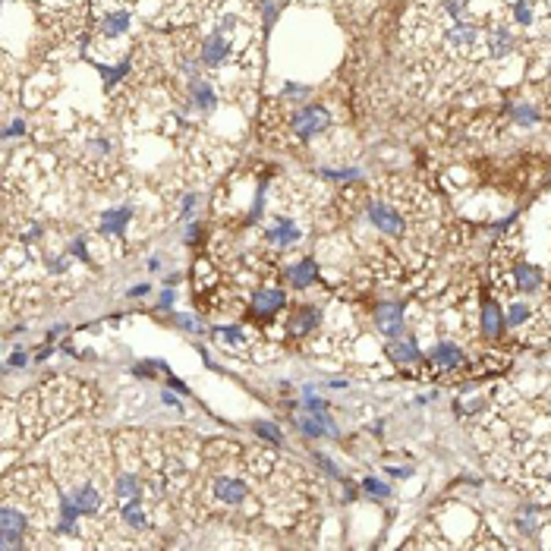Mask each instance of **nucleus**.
<instances>
[{
    "label": "nucleus",
    "mask_w": 551,
    "mask_h": 551,
    "mask_svg": "<svg viewBox=\"0 0 551 551\" xmlns=\"http://www.w3.org/2000/svg\"><path fill=\"white\" fill-rule=\"evenodd\" d=\"M536 10H539L536 0H517L514 3V19L523 25V29H529V25H536Z\"/></svg>",
    "instance_id": "obj_16"
},
{
    "label": "nucleus",
    "mask_w": 551,
    "mask_h": 551,
    "mask_svg": "<svg viewBox=\"0 0 551 551\" xmlns=\"http://www.w3.org/2000/svg\"><path fill=\"white\" fill-rule=\"evenodd\" d=\"M375 325L381 328V334L397 337L403 331V305H378L375 309Z\"/></svg>",
    "instance_id": "obj_8"
},
{
    "label": "nucleus",
    "mask_w": 551,
    "mask_h": 551,
    "mask_svg": "<svg viewBox=\"0 0 551 551\" xmlns=\"http://www.w3.org/2000/svg\"><path fill=\"white\" fill-rule=\"evenodd\" d=\"M129 215H133V208L105 211V215H101V224H98V233H101V237H111V233H123V227H127Z\"/></svg>",
    "instance_id": "obj_14"
},
{
    "label": "nucleus",
    "mask_w": 551,
    "mask_h": 551,
    "mask_svg": "<svg viewBox=\"0 0 551 551\" xmlns=\"http://www.w3.org/2000/svg\"><path fill=\"white\" fill-rule=\"evenodd\" d=\"M211 492H215L217 501H224L227 507L233 504H243L249 495V485L243 482V479H230V476H217L215 482H211Z\"/></svg>",
    "instance_id": "obj_6"
},
{
    "label": "nucleus",
    "mask_w": 551,
    "mask_h": 551,
    "mask_svg": "<svg viewBox=\"0 0 551 551\" xmlns=\"http://www.w3.org/2000/svg\"><path fill=\"white\" fill-rule=\"evenodd\" d=\"M180 325V328H189V331H202V321H195V318H189V315H177L173 318Z\"/></svg>",
    "instance_id": "obj_23"
},
{
    "label": "nucleus",
    "mask_w": 551,
    "mask_h": 551,
    "mask_svg": "<svg viewBox=\"0 0 551 551\" xmlns=\"http://www.w3.org/2000/svg\"><path fill=\"white\" fill-rule=\"evenodd\" d=\"M482 331L485 337H501V331H504V315H501V305L495 299L482 303Z\"/></svg>",
    "instance_id": "obj_13"
},
{
    "label": "nucleus",
    "mask_w": 551,
    "mask_h": 551,
    "mask_svg": "<svg viewBox=\"0 0 551 551\" xmlns=\"http://www.w3.org/2000/svg\"><path fill=\"white\" fill-rule=\"evenodd\" d=\"M514 45H517V38L504 23H498V19H495V23H485V54L492 60L507 57V54L514 51Z\"/></svg>",
    "instance_id": "obj_5"
},
{
    "label": "nucleus",
    "mask_w": 551,
    "mask_h": 551,
    "mask_svg": "<svg viewBox=\"0 0 551 551\" xmlns=\"http://www.w3.org/2000/svg\"><path fill=\"white\" fill-rule=\"evenodd\" d=\"M429 363L438 365V369H460L463 363H466V356H463V350L457 347V343H438L432 353H429Z\"/></svg>",
    "instance_id": "obj_9"
},
{
    "label": "nucleus",
    "mask_w": 551,
    "mask_h": 551,
    "mask_svg": "<svg viewBox=\"0 0 551 551\" xmlns=\"http://www.w3.org/2000/svg\"><path fill=\"white\" fill-rule=\"evenodd\" d=\"M387 353H391V359H394V363H416V359H419V347L413 341L391 343V347H387Z\"/></svg>",
    "instance_id": "obj_17"
},
{
    "label": "nucleus",
    "mask_w": 551,
    "mask_h": 551,
    "mask_svg": "<svg viewBox=\"0 0 551 551\" xmlns=\"http://www.w3.org/2000/svg\"><path fill=\"white\" fill-rule=\"evenodd\" d=\"M296 425H299V429H303L305 435H312V438H315V435H325V419H321V422H315V419L296 416Z\"/></svg>",
    "instance_id": "obj_19"
},
{
    "label": "nucleus",
    "mask_w": 551,
    "mask_h": 551,
    "mask_svg": "<svg viewBox=\"0 0 551 551\" xmlns=\"http://www.w3.org/2000/svg\"><path fill=\"white\" fill-rule=\"evenodd\" d=\"M526 321H532V305H526V303L510 305V325H514V328H523Z\"/></svg>",
    "instance_id": "obj_18"
},
{
    "label": "nucleus",
    "mask_w": 551,
    "mask_h": 551,
    "mask_svg": "<svg viewBox=\"0 0 551 551\" xmlns=\"http://www.w3.org/2000/svg\"><path fill=\"white\" fill-rule=\"evenodd\" d=\"M318 321H321V309L318 305H299L296 312H293V318H290V331L293 334H309V331H315L318 328Z\"/></svg>",
    "instance_id": "obj_10"
},
{
    "label": "nucleus",
    "mask_w": 551,
    "mask_h": 551,
    "mask_svg": "<svg viewBox=\"0 0 551 551\" xmlns=\"http://www.w3.org/2000/svg\"><path fill=\"white\" fill-rule=\"evenodd\" d=\"M287 281L293 283V287H312L315 281H318V265H315V259H303L299 265H293L290 271H287Z\"/></svg>",
    "instance_id": "obj_12"
},
{
    "label": "nucleus",
    "mask_w": 551,
    "mask_h": 551,
    "mask_svg": "<svg viewBox=\"0 0 551 551\" xmlns=\"http://www.w3.org/2000/svg\"><path fill=\"white\" fill-rule=\"evenodd\" d=\"M171 303H173V293H171V290H167V293H164V296H161V309H167V305H171Z\"/></svg>",
    "instance_id": "obj_26"
},
{
    "label": "nucleus",
    "mask_w": 551,
    "mask_h": 551,
    "mask_svg": "<svg viewBox=\"0 0 551 551\" xmlns=\"http://www.w3.org/2000/svg\"><path fill=\"white\" fill-rule=\"evenodd\" d=\"M283 305H287V296L281 290H255L252 299H249V312L255 318H271L274 312H281Z\"/></svg>",
    "instance_id": "obj_7"
},
{
    "label": "nucleus",
    "mask_w": 551,
    "mask_h": 551,
    "mask_svg": "<svg viewBox=\"0 0 551 551\" xmlns=\"http://www.w3.org/2000/svg\"><path fill=\"white\" fill-rule=\"evenodd\" d=\"M142 293H149V283H142V287H133V290H129V296H142Z\"/></svg>",
    "instance_id": "obj_25"
},
{
    "label": "nucleus",
    "mask_w": 551,
    "mask_h": 551,
    "mask_svg": "<svg viewBox=\"0 0 551 551\" xmlns=\"http://www.w3.org/2000/svg\"><path fill=\"white\" fill-rule=\"evenodd\" d=\"M13 365H25V353H13Z\"/></svg>",
    "instance_id": "obj_27"
},
{
    "label": "nucleus",
    "mask_w": 551,
    "mask_h": 551,
    "mask_svg": "<svg viewBox=\"0 0 551 551\" xmlns=\"http://www.w3.org/2000/svg\"><path fill=\"white\" fill-rule=\"evenodd\" d=\"M299 237H303V230H299L293 221H287V217H274V224H271V230H268V239L274 246H290Z\"/></svg>",
    "instance_id": "obj_11"
},
{
    "label": "nucleus",
    "mask_w": 551,
    "mask_h": 551,
    "mask_svg": "<svg viewBox=\"0 0 551 551\" xmlns=\"http://www.w3.org/2000/svg\"><path fill=\"white\" fill-rule=\"evenodd\" d=\"M114 3H123V7H129V10H142V7H145V0H114ZM208 7H211L208 0H161V13H164L167 19H173V23L202 19Z\"/></svg>",
    "instance_id": "obj_4"
},
{
    "label": "nucleus",
    "mask_w": 551,
    "mask_h": 551,
    "mask_svg": "<svg viewBox=\"0 0 551 551\" xmlns=\"http://www.w3.org/2000/svg\"><path fill=\"white\" fill-rule=\"evenodd\" d=\"M255 432H261L265 438H274L277 444H281V432H277V425H268V422H252Z\"/></svg>",
    "instance_id": "obj_21"
},
{
    "label": "nucleus",
    "mask_w": 551,
    "mask_h": 551,
    "mask_svg": "<svg viewBox=\"0 0 551 551\" xmlns=\"http://www.w3.org/2000/svg\"><path fill=\"white\" fill-rule=\"evenodd\" d=\"M277 127L287 129L293 142H309V139L321 136L325 129L331 127V114L325 111L321 105H305V107L290 111V114H287V120H283V123H277Z\"/></svg>",
    "instance_id": "obj_3"
},
{
    "label": "nucleus",
    "mask_w": 551,
    "mask_h": 551,
    "mask_svg": "<svg viewBox=\"0 0 551 551\" xmlns=\"http://www.w3.org/2000/svg\"><path fill=\"white\" fill-rule=\"evenodd\" d=\"M221 341H230V343H249L246 334H239V328H221Z\"/></svg>",
    "instance_id": "obj_22"
},
{
    "label": "nucleus",
    "mask_w": 551,
    "mask_h": 551,
    "mask_svg": "<svg viewBox=\"0 0 551 551\" xmlns=\"http://www.w3.org/2000/svg\"><path fill=\"white\" fill-rule=\"evenodd\" d=\"M365 492H372V495H378V498H387V495H391V488H387V485H381L378 482V479H365Z\"/></svg>",
    "instance_id": "obj_20"
},
{
    "label": "nucleus",
    "mask_w": 551,
    "mask_h": 551,
    "mask_svg": "<svg viewBox=\"0 0 551 551\" xmlns=\"http://www.w3.org/2000/svg\"><path fill=\"white\" fill-rule=\"evenodd\" d=\"M391 476H394V479H407V476H413V469H410V466H403V469H391Z\"/></svg>",
    "instance_id": "obj_24"
},
{
    "label": "nucleus",
    "mask_w": 551,
    "mask_h": 551,
    "mask_svg": "<svg viewBox=\"0 0 551 551\" xmlns=\"http://www.w3.org/2000/svg\"><path fill=\"white\" fill-rule=\"evenodd\" d=\"M514 277H517V290H523V293L539 290V283H542V271L532 268V265H517Z\"/></svg>",
    "instance_id": "obj_15"
},
{
    "label": "nucleus",
    "mask_w": 551,
    "mask_h": 551,
    "mask_svg": "<svg viewBox=\"0 0 551 551\" xmlns=\"http://www.w3.org/2000/svg\"><path fill=\"white\" fill-rule=\"evenodd\" d=\"M73 158L83 164V171L95 173V177H111L117 171V145L105 133H85L76 145Z\"/></svg>",
    "instance_id": "obj_2"
},
{
    "label": "nucleus",
    "mask_w": 551,
    "mask_h": 551,
    "mask_svg": "<svg viewBox=\"0 0 551 551\" xmlns=\"http://www.w3.org/2000/svg\"><path fill=\"white\" fill-rule=\"evenodd\" d=\"M76 387L51 385L35 387L25 397H19V425L29 429V435H41L45 429L63 422L76 410Z\"/></svg>",
    "instance_id": "obj_1"
}]
</instances>
